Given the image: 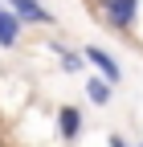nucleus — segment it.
Returning <instances> with one entry per match:
<instances>
[{"label":"nucleus","mask_w":143,"mask_h":147,"mask_svg":"<svg viewBox=\"0 0 143 147\" xmlns=\"http://www.w3.org/2000/svg\"><path fill=\"white\" fill-rule=\"evenodd\" d=\"M57 131H61L65 143H74V139L82 135V110H78V106H61V110H57Z\"/></svg>","instance_id":"obj_4"},{"label":"nucleus","mask_w":143,"mask_h":147,"mask_svg":"<svg viewBox=\"0 0 143 147\" xmlns=\"http://www.w3.org/2000/svg\"><path fill=\"white\" fill-rule=\"evenodd\" d=\"M111 147H131V143L123 139V135H111Z\"/></svg>","instance_id":"obj_8"},{"label":"nucleus","mask_w":143,"mask_h":147,"mask_svg":"<svg viewBox=\"0 0 143 147\" xmlns=\"http://www.w3.org/2000/svg\"><path fill=\"white\" fill-rule=\"evenodd\" d=\"M16 41H21V21L8 8H0V49H12Z\"/></svg>","instance_id":"obj_5"},{"label":"nucleus","mask_w":143,"mask_h":147,"mask_svg":"<svg viewBox=\"0 0 143 147\" xmlns=\"http://www.w3.org/2000/svg\"><path fill=\"white\" fill-rule=\"evenodd\" d=\"M8 12L21 25H53V12L45 4H37V0H8Z\"/></svg>","instance_id":"obj_2"},{"label":"nucleus","mask_w":143,"mask_h":147,"mask_svg":"<svg viewBox=\"0 0 143 147\" xmlns=\"http://www.w3.org/2000/svg\"><path fill=\"white\" fill-rule=\"evenodd\" d=\"M53 49L61 53V69H65V74H78V69H82V57H78V53H69V49H61V45H53Z\"/></svg>","instance_id":"obj_7"},{"label":"nucleus","mask_w":143,"mask_h":147,"mask_svg":"<svg viewBox=\"0 0 143 147\" xmlns=\"http://www.w3.org/2000/svg\"><path fill=\"white\" fill-rule=\"evenodd\" d=\"M82 61H90V65H94V69L102 74V82H111V86H115V82L123 78L119 61H115V57H111L106 49H98V45H86V49H82Z\"/></svg>","instance_id":"obj_3"},{"label":"nucleus","mask_w":143,"mask_h":147,"mask_svg":"<svg viewBox=\"0 0 143 147\" xmlns=\"http://www.w3.org/2000/svg\"><path fill=\"white\" fill-rule=\"evenodd\" d=\"M98 8H102V21H106V29H119V33H127V29L135 25L139 0H98Z\"/></svg>","instance_id":"obj_1"},{"label":"nucleus","mask_w":143,"mask_h":147,"mask_svg":"<svg viewBox=\"0 0 143 147\" xmlns=\"http://www.w3.org/2000/svg\"><path fill=\"white\" fill-rule=\"evenodd\" d=\"M86 94H90V102H94V106H106L115 90H111V82H102V78H90V82H86Z\"/></svg>","instance_id":"obj_6"}]
</instances>
